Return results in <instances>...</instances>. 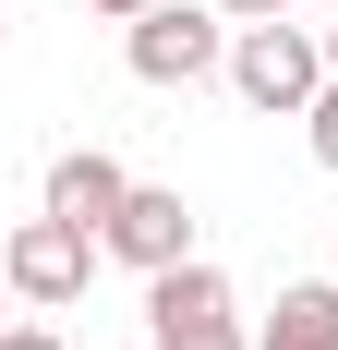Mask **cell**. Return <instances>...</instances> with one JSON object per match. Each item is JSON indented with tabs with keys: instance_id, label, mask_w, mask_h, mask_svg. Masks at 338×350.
I'll list each match as a JSON object with an SVG mask.
<instances>
[{
	"instance_id": "3957f363",
	"label": "cell",
	"mask_w": 338,
	"mask_h": 350,
	"mask_svg": "<svg viewBox=\"0 0 338 350\" xmlns=\"http://www.w3.org/2000/svg\"><path fill=\"white\" fill-rule=\"evenodd\" d=\"M145 338H157V350H254V338H242L230 278H218L205 254H181V266L145 278Z\"/></svg>"
},
{
	"instance_id": "ba28073f",
	"label": "cell",
	"mask_w": 338,
	"mask_h": 350,
	"mask_svg": "<svg viewBox=\"0 0 338 350\" xmlns=\"http://www.w3.org/2000/svg\"><path fill=\"white\" fill-rule=\"evenodd\" d=\"M302 145H314V157H326V170H338V72H326V97L302 109Z\"/></svg>"
},
{
	"instance_id": "7c38bea8",
	"label": "cell",
	"mask_w": 338,
	"mask_h": 350,
	"mask_svg": "<svg viewBox=\"0 0 338 350\" xmlns=\"http://www.w3.org/2000/svg\"><path fill=\"white\" fill-rule=\"evenodd\" d=\"M326 72H338V25H326Z\"/></svg>"
},
{
	"instance_id": "4fadbf2b",
	"label": "cell",
	"mask_w": 338,
	"mask_h": 350,
	"mask_svg": "<svg viewBox=\"0 0 338 350\" xmlns=\"http://www.w3.org/2000/svg\"><path fill=\"white\" fill-rule=\"evenodd\" d=\"M0 314H12V278H0Z\"/></svg>"
},
{
	"instance_id": "8992f818",
	"label": "cell",
	"mask_w": 338,
	"mask_h": 350,
	"mask_svg": "<svg viewBox=\"0 0 338 350\" xmlns=\"http://www.w3.org/2000/svg\"><path fill=\"white\" fill-rule=\"evenodd\" d=\"M121 193H133V170H121L109 145H73V157H49V193H36V206L109 242V217H121Z\"/></svg>"
},
{
	"instance_id": "9a60e30c",
	"label": "cell",
	"mask_w": 338,
	"mask_h": 350,
	"mask_svg": "<svg viewBox=\"0 0 338 350\" xmlns=\"http://www.w3.org/2000/svg\"><path fill=\"white\" fill-rule=\"evenodd\" d=\"M326 278H338V266H326Z\"/></svg>"
},
{
	"instance_id": "30bf717a",
	"label": "cell",
	"mask_w": 338,
	"mask_h": 350,
	"mask_svg": "<svg viewBox=\"0 0 338 350\" xmlns=\"http://www.w3.org/2000/svg\"><path fill=\"white\" fill-rule=\"evenodd\" d=\"M0 350H61V326H0Z\"/></svg>"
},
{
	"instance_id": "52a82bcc",
	"label": "cell",
	"mask_w": 338,
	"mask_h": 350,
	"mask_svg": "<svg viewBox=\"0 0 338 350\" xmlns=\"http://www.w3.org/2000/svg\"><path fill=\"white\" fill-rule=\"evenodd\" d=\"M254 350H338V278H290L278 314L254 326Z\"/></svg>"
},
{
	"instance_id": "277c9868",
	"label": "cell",
	"mask_w": 338,
	"mask_h": 350,
	"mask_svg": "<svg viewBox=\"0 0 338 350\" xmlns=\"http://www.w3.org/2000/svg\"><path fill=\"white\" fill-rule=\"evenodd\" d=\"M97 254H109L97 230H73V217H49V206H36L25 230L0 242V278H12V302H25V314H61V302H85Z\"/></svg>"
},
{
	"instance_id": "8fae6325",
	"label": "cell",
	"mask_w": 338,
	"mask_h": 350,
	"mask_svg": "<svg viewBox=\"0 0 338 350\" xmlns=\"http://www.w3.org/2000/svg\"><path fill=\"white\" fill-rule=\"evenodd\" d=\"M85 12H97V25H133V12H157V0H85Z\"/></svg>"
},
{
	"instance_id": "9c48e42d",
	"label": "cell",
	"mask_w": 338,
	"mask_h": 350,
	"mask_svg": "<svg viewBox=\"0 0 338 350\" xmlns=\"http://www.w3.org/2000/svg\"><path fill=\"white\" fill-rule=\"evenodd\" d=\"M230 25H278V12H302V0H218Z\"/></svg>"
},
{
	"instance_id": "7a4b0ae2",
	"label": "cell",
	"mask_w": 338,
	"mask_h": 350,
	"mask_svg": "<svg viewBox=\"0 0 338 350\" xmlns=\"http://www.w3.org/2000/svg\"><path fill=\"white\" fill-rule=\"evenodd\" d=\"M121 61L145 85H205V72H230V12L218 0H157L121 25Z\"/></svg>"
},
{
	"instance_id": "6da1fadb",
	"label": "cell",
	"mask_w": 338,
	"mask_h": 350,
	"mask_svg": "<svg viewBox=\"0 0 338 350\" xmlns=\"http://www.w3.org/2000/svg\"><path fill=\"white\" fill-rule=\"evenodd\" d=\"M230 85H242V109L302 121L326 97V36L314 25H230Z\"/></svg>"
},
{
	"instance_id": "5bb4252c",
	"label": "cell",
	"mask_w": 338,
	"mask_h": 350,
	"mask_svg": "<svg viewBox=\"0 0 338 350\" xmlns=\"http://www.w3.org/2000/svg\"><path fill=\"white\" fill-rule=\"evenodd\" d=\"M302 12H338V0H302Z\"/></svg>"
},
{
	"instance_id": "5b68a950",
	"label": "cell",
	"mask_w": 338,
	"mask_h": 350,
	"mask_svg": "<svg viewBox=\"0 0 338 350\" xmlns=\"http://www.w3.org/2000/svg\"><path fill=\"white\" fill-rule=\"evenodd\" d=\"M109 254H121L133 278L181 266V254H194V206H181V193H157V181H133V193H121V217H109Z\"/></svg>"
}]
</instances>
